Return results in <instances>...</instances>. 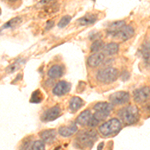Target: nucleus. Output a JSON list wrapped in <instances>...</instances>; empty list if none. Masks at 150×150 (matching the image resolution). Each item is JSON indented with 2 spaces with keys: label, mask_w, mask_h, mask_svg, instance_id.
I'll use <instances>...</instances> for the list:
<instances>
[{
  "label": "nucleus",
  "mask_w": 150,
  "mask_h": 150,
  "mask_svg": "<svg viewBox=\"0 0 150 150\" xmlns=\"http://www.w3.org/2000/svg\"><path fill=\"white\" fill-rule=\"evenodd\" d=\"M117 115L125 125H134L139 120V109L135 105H126L118 110Z\"/></svg>",
  "instance_id": "obj_1"
},
{
  "label": "nucleus",
  "mask_w": 150,
  "mask_h": 150,
  "mask_svg": "<svg viewBox=\"0 0 150 150\" xmlns=\"http://www.w3.org/2000/svg\"><path fill=\"white\" fill-rule=\"evenodd\" d=\"M97 139L98 133L95 130H83L77 134L76 139L74 141V147L81 149L86 148V147H91Z\"/></svg>",
  "instance_id": "obj_2"
},
{
  "label": "nucleus",
  "mask_w": 150,
  "mask_h": 150,
  "mask_svg": "<svg viewBox=\"0 0 150 150\" xmlns=\"http://www.w3.org/2000/svg\"><path fill=\"white\" fill-rule=\"evenodd\" d=\"M122 128V122L118 118H111L108 121L102 123L98 127V132L104 137L114 136L117 133L120 132Z\"/></svg>",
  "instance_id": "obj_3"
},
{
  "label": "nucleus",
  "mask_w": 150,
  "mask_h": 150,
  "mask_svg": "<svg viewBox=\"0 0 150 150\" xmlns=\"http://www.w3.org/2000/svg\"><path fill=\"white\" fill-rule=\"evenodd\" d=\"M119 76V71L114 67H105L99 69L95 74V78L99 83L111 84L117 80Z\"/></svg>",
  "instance_id": "obj_4"
},
{
  "label": "nucleus",
  "mask_w": 150,
  "mask_h": 150,
  "mask_svg": "<svg viewBox=\"0 0 150 150\" xmlns=\"http://www.w3.org/2000/svg\"><path fill=\"white\" fill-rule=\"evenodd\" d=\"M133 34H134V28L130 25H124L123 27L118 29L117 31L111 33V34L107 36H111V37L115 38V39L121 40V41H126L129 38H131Z\"/></svg>",
  "instance_id": "obj_5"
},
{
  "label": "nucleus",
  "mask_w": 150,
  "mask_h": 150,
  "mask_svg": "<svg viewBox=\"0 0 150 150\" xmlns=\"http://www.w3.org/2000/svg\"><path fill=\"white\" fill-rule=\"evenodd\" d=\"M61 108L58 105L53 106L51 108H48L47 110H45L44 112L42 113L40 119L42 122H50L53 121V120L57 119L60 115H61Z\"/></svg>",
  "instance_id": "obj_6"
},
{
  "label": "nucleus",
  "mask_w": 150,
  "mask_h": 150,
  "mask_svg": "<svg viewBox=\"0 0 150 150\" xmlns=\"http://www.w3.org/2000/svg\"><path fill=\"white\" fill-rule=\"evenodd\" d=\"M109 100L112 105H123L130 100V94L127 91H117L111 94Z\"/></svg>",
  "instance_id": "obj_7"
},
{
  "label": "nucleus",
  "mask_w": 150,
  "mask_h": 150,
  "mask_svg": "<svg viewBox=\"0 0 150 150\" xmlns=\"http://www.w3.org/2000/svg\"><path fill=\"white\" fill-rule=\"evenodd\" d=\"M133 99L136 103H144L150 99V87L144 86L134 90L133 92Z\"/></svg>",
  "instance_id": "obj_8"
},
{
  "label": "nucleus",
  "mask_w": 150,
  "mask_h": 150,
  "mask_svg": "<svg viewBox=\"0 0 150 150\" xmlns=\"http://www.w3.org/2000/svg\"><path fill=\"white\" fill-rule=\"evenodd\" d=\"M70 88H71V84L69 82L65 80L58 81L52 88V93L56 96H62L68 93L70 91Z\"/></svg>",
  "instance_id": "obj_9"
},
{
  "label": "nucleus",
  "mask_w": 150,
  "mask_h": 150,
  "mask_svg": "<svg viewBox=\"0 0 150 150\" xmlns=\"http://www.w3.org/2000/svg\"><path fill=\"white\" fill-rule=\"evenodd\" d=\"M105 59V55L102 52H98V53H92L88 58H87V64L89 67H98Z\"/></svg>",
  "instance_id": "obj_10"
},
{
  "label": "nucleus",
  "mask_w": 150,
  "mask_h": 150,
  "mask_svg": "<svg viewBox=\"0 0 150 150\" xmlns=\"http://www.w3.org/2000/svg\"><path fill=\"white\" fill-rule=\"evenodd\" d=\"M77 130H78L77 123L72 122L68 126H61L58 128V133H59L60 136L67 138V137H70V136H72V135H74L75 133L77 132Z\"/></svg>",
  "instance_id": "obj_11"
},
{
  "label": "nucleus",
  "mask_w": 150,
  "mask_h": 150,
  "mask_svg": "<svg viewBox=\"0 0 150 150\" xmlns=\"http://www.w3.org/2000/svg\"><path fill=\"white\" fill-rule=\"evenodd\" d=\"M64 74V66L60 64H54L48 69L47 75L50 79L60 78Z\"/></svg>",
  "instance_id": "obj_12"
},
{
  "label": "nucleus",
  "mask_w": 150,
  "mask_h": 150,
  "mask_svg": "<svg viewBox=\"0 0 150 150\" xmlns=\"http://www.w3.org/2000/svg\"><path fill=\"white\" fill-rule=\"evenodd\" d=\"M39 136L44 143L50 144L52 142H54V140L56 139V131L54 129L43 130V131L39 133Z\"/></svg>",
  "instance_id": "obj_13"
},
{
  "label": "nucleus",
  "mask_w": 150,
  "mask_h": 150,
  "mask_svg": "<svg viewBox=\"0 0 150 150\" xmlns=\"http://www.w3.org/2000/svg\"><path fill=\"white\" fill-rule=\"evenodd\" d=\"M91 117H92L91 111L89 109H86V110L82 111L80 114L78 115V117L76 118L75 122H76L78 125H81V126H87L89 121H90Z\"/></svg>",
  "instance_id": "obj_14"
},
{
  "label": "nucleus",
  "mask_w": 150,
  "mask_h": 150,
  "mask_svg": "<svg viewBox=\"0 0 150 150\" xmlns=\"http://www.w3.org/2000/svg\"><path fill=\"white\" fill-rule=\"evenodd\" d=\"M119 51V44L116 42H110L107 43V44L104 45L103 49H102V53L104 55H114L116 53H118Z\"/></svg>",
  "instance_id": "obj_15"
},
{
  "label": "nucleus",
  "mask_w": 150,
  "mask_h": 150,
  "mask_svg": "<svg viewBox=\"0 0 150 150\" xmlns=\"http://www.w3.org/2000/svg\"><path fill=\"white\" fill-rule=\"evenodd\" d=\"M84 105V101L78 96H73L69 101V109L71 112H76Z\"/></svg>",
  "instance_id": "obj_16"
},
{
  "label": "nucleus",
  "mask_w": 150,
  "mask_h": 150,
  "mask_svg": "<svg viewBox=\"0 0 150 150\" xmlns=\"http://www.w3.org/2000/svg\"><path fill=\"white\" fill-rule=\"evenodd\" d=\"M96 20H97V14L88 13L79 19L78 23L80 24L81 26H88V25H92L93 23H95Z\"/></svg>",
  "instance_id": "obj_17"
},
{
  "label": "nucleus",
  "mask_w": 150,
  "mask_h": 150,
  "mask_svg": "<svg viewBox=\"0 0 150 150\" xmlns=\"http://www.w3.org/2000/svg\"><path fill=\"white\" fill-rule=\"evenodd\" d=\"M93 109L95 111H100V112H106V113H110L113 110V105L109 102H97L94 104Z\"/></svg>",
  "instance_id": "obj_18"
},
{
  "label": "nucleus",
  "mask_w": 150,
  "mask_h": 150,
  "mask_svg": "<svg viewBox=\"0 0 150 150\" xmlns=\"http://www.w3.org/2000/svg\"><path fill=\"white\" fill-rule=\"evenodd\" d=\"M140 54L144 59H150V36L140 47Z\"/></svg>",
  "instance_id": "obj_19"
},
{
  "label": "nucleus",
  "mask_w": 150,
  "mask_h": 150,
  "mask_svg": "<svg viewBox=\"0 0 150 150\" xmlns=\"http://www.w3.org/2000/svg\"><path fill=\"white\" fill-rule=\"evenodd\" d=\"M33 144H34V140H33L32 136H28L26 138L22 140V142L20 143V147L19 150H32Z\"/></svg>",
  "instance_id": "obj_20"
},
{
  "label": "nucleus",
  "mask_w": 150,
  "mask_h": 150,
  "mask_svg": "<svg viewBox=\"0 0 150 150\" xmlns=\"http://www.w3.org/2000/svg\"><path fill=\"white\" fill-rule=\"evenodd\" d=\"M104 47V43L101 39H97L95 41H93L92 44L90 46V51L93 53H98L100 52V50H102Z\"/></svg>",
  "instance_id": "obj_21"
},
{
  "label": "nucleus",
  "mask_w": 150,
  "mask_h": 150,
  "mask_svg": "<svg viewBox=\"0 0 150 150\" xmlns=\"http://www.w3.org/2000/svg\"><path fill=\"white\" fill-rule=\"evenodd\" d=\"M21 22H22V18L21 17H14L13 19H11V20L7 21V22L4 24L3 26H2V29H7V28H13L15 27V26L19 25Z\"/></svg>",
  "instance_id": "obj_22"
},
{
  "label": "nucleus",
  "mask_w": 150,
  "mask_h": 150,
  "mask_svg": "<svg viewBox=\"0 0 150 150\" xmlns=\"http://www.w3.org/2000/svg\"><path fill=\"white\" fill-rule=\"evenodd\" d=\"M25 63V60L24 59H18L16 60L14 63H12L11 65H9L8 67L6 68V71L8 72V73H12V72L16 71L17 69H19L21 67V64Z\"/></svg>",
  "instance_id": "obj_23"
},
{
  "label": "nucleus",
  "mask_w": 150,
  "mask_h": 150,
  "mask_svg": "<svg viewBox=\"0 0 150 150\" xmlns=\"http://www.w3.org/2000/svg\"><path fill=\"white\" fill-rule=\"evenodd\" d=\"M110 113H106V112H100V111H95V113L92 115V117L94 118V120H95L96 122L100 123V121H103V120L107 119L108 116H109Z\"/></svg>",
  "instance_id": "obj_24"
},
{
  "label": "nucleus",
  "mask_w": 150,
  "mask_h": 150,
  "mask_svg": "<svg viewBox=\"0 0 150 150\" xmlns=\"http://www.w3.org/2000/svg\"><path fill=\"white\" fill-rule=\"evenodd\" d=\"M43 99V94L41 93L40 90H36L32 93L30 98V102L31 103H40Z\"/></svg>",
  "instance_id": "obj_25"
},
{
  "label": "nucleus",
  "mask_w": 150,
  "mask_h": 150,
  "mask_svg": "<svg viewBox=\"0 0 150 150\" xmlns=\"http://www.w3.org/2000/svg\"><path fill=\"white\" fill-rule=\"evenodd\" d=\"M71 18L72 17L70 15L63 16V17L59 20V22H58V27H59V28H64L65 26H67L69 24V22L71 21Z\"/></svg>",
  "instance_id": "obj_26"
},
{
  "label": "nucleus",
  "mask_w": 150,
  "mask_h": 150,
  "mask_svg": "<svg viewBox=\"0 0 150 150\" xmlns=\"http://www.w3.org/2000/svg\"><path fill=\"white\" fill-rule=\"evenodd\" d=\"M32 150H45V143L42 140H35Z\"/></svg>",
  "instance_id": "obj_27"
},
{
  "label": "nucleus",
  "mask_w": 150,
  "mask_h": 150,
  "mask_svg": "<svg viewBox=\"0 0 150 150\" xmlns=\"http://www.w3.org/2000/svg\"><path fill=\"white\" fill-rule=\"evenodd\" d=\"M129 77H130V74H129V72H128V71H123L122 72L121 79L123 81H127L128 79H129Z\"/></svg>",
  "instance_id": "obj_28"
},
{
  "label": "nucleus",
  "mask_w": 150,
  "mask_h": 150,
  "mask_svg": "<svg viewBox=\"0 0 150 150\" xmlns=\"http://www.w3.org/2000/svg\"><path fill=\"white\" fill-rule=\"evenodd\" d=\"M53 25H54V22H53L52 20H49V21L47 22V26L45 27V30H49L50 28L53 27Z\"/></svg>",
  "instance_id": "obj_29"
},
{
  "label": "nucleus",
  "mask_w": 150,
  "mask_h": 150,
  "mask_svg": "<svg viewBox=\"0 0 150 150\" xmlns=\"http://www.w3.org/2000/svg\"><path fill=\"white\" fill-rule=\"evenodd\" d=\"M103 147H104V143H103V142H101V143L98 145L97 150H102V149H103Z\"/></svg>",
  "instance_id": "obj_30"
},
{
  "label": "nucleus",
  "mask_w": 150,
  "mask_h": 150,
  "mask_svg": "<svg viewBox=\"0 0 150 150\" xmlns=\"http://www.w3.org/2000/svg\"><path fill=\"white\" fill-rule=\"evenodd\" d=\"M54 150H56V149H54Z\"/></svg>",
  "instance_id": "obj_31"
}]
</instances>
